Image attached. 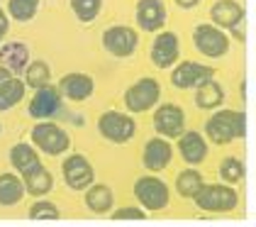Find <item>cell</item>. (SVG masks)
<instances>
[{
  "mask_svg": "<svg viewBox=\"0 0 256 227\" xmlns=\"http://www.w3.org/2000/svg\"><path fill=\"white\" fill-rule=\"evenodd\" d=\"M246 134V113L244 110H220L205 120V137L215 144H230Z\"/></svg>",
  "mask_w": 256,
  "mask_h": 227,
  "instance_id": "1",
  "label": "cell"
},
{
  "mask_svg": "<svg viewBox=\"0 0 256 227\" xmlns=\"http://www.w3.org/2000/svg\"><path fill=\"white\" fill-rule=\"evenodd\" d=\"M193 203L202 212H232L239 205V195L232 183H202L193 195Z\"/></svg>",
  "mask_w": 256,
  "mask_h": 227,
  "instance_id": "2",
  "label": "cell"
},
{
  "mask_svg": "<svg viewBox=\"0 0 256 227\" xmlns=\"http://www.w3.org/2000/svg\"><path fill=\"white\" fill-rule=\"evenodd\" d=\"M30 139H32V144L42 154H49V156H61L64 151H68V147H71L68 132L64 127H59L56 122H49V120H40L32 127Z\"/></svg>",
  "mask_w": 256,
  "mask_h": 227,
  "instance_id": "3",
  "label": "cell"
},
{
  "mask_svg": "<svg viewBox=\"0 0 256 227\" xmlns=\"http://www.w3.org/2000/svg\"><path fill=\"white\" fill-rule=\"evenodd\" d=\"M132 193H134L137 203L146 212H158V210L166 208L168 200H171L168 186L158 176H152V173L149 176H139L134 181V186H132Z\"/></svg>",
  "mask_w": 256,
  "mask_h": 227,
  "instance_id": "4",
  "label": "cell"
},
{
  "mask_svg": "<svg viewBox=\"0 0 256 227\" xmlns=\"http://www.w3.org/2000/svg\"><path fill=\"white\" fill-rule=\"evenodd\" d=\"M158 100H161V86L152 76L139 78L124 91V108L130 113H146V110L156 108Z\"/></svg>",
  "mask_w": 256,
  "mask_h": 227,
  "instance_id": "5",
  "label": "cell"
},
{
  "mask_svg": "<svg viewBox=\"0 0 256 227\" xmlns=\"http://www.w3.org/2000/svg\"><path fill=\"white\" fill-rule=\"evenodd\" d=\"M193 47L202 57L220 59L230 52V37L224 35L222 27L205 22V25H198L196 30H193Z\"/></svg>",
  "mask_w": 256,
  "mask_h": 227,
  "instance_id": "6",
  "label": "cell"
},
{
  "mask_svg": "<svg viewBox=\"0 0 256 227\" xmlns=\"http://www.w3.org/2000/svg\"><path fill=\"white\" fill-rule=\"evenodd\" d=\"M98 132L112 142V144H124L130 142L137 132V122L132 120V115L118 113V110H108L98 117Z\"/></svg>",
  "mask_w": 256,
  "mask_h": 227,
  "instance_id": "7",
  "label": "cell"
},
{
  "mask_svg": "<svg viewBox=\"0 0 256 227\" xmlns=\"http://www.w3.org/2000/svg\"><path fill=\"white\" fill-rule=\"evenodd\" d=\"M137 44H139V35L134 27L130 25H112L102 32V47L108 54L118 59H127L132 57L137 52Z\"/></svg>",
  "mask_w": 256,
  "mask_h": 227,
  "instance_id": "8",
  "label": "cell"
},
{
  "mask_svg": "<svg viewBox=\"0 0 256 227\" xmlns=\"http://www.w3.org/2000/svg\"><path fill=\"white\" fill-rule=\"evenodd\" d=\"M61 173H64V183H66L71 190H78V193L96 183L93 164H90L83 154H71V156H66L64 164H61Z\"/></svg>",
  "mask_w": 256,
  "mask_h": 227,
  "instance_id": "9",
  "label": "cell"
},
{
  "mask_svg": "<svg viewBox=\"0 0 256 227\" xmlns=\"http://www.w3.org/2000/svg\"><path fill=\"white\" fill-rule=\"evenodd\" d=\"M61 98H64V93L59 91V86L46 83V86H42V88L34 91L30 105H27V113H30V117H34V120H52L64 108Z\"/></svg>",
  "mask_w": 256,
  "mask_h": 227,
  "instance_id": "10",
  "label": "cell"
},
{
  "mask_svg": "<svg viewBox=\"0 0 256 227\" xmlns=\"http://www.w3.org/2000/svg\"><path fill=\"white\" fill-rule=\"evenodd\" d=\"M154 130L166 139H178L186 132V113L176 103H161L154 110Z\"/></svg>",
  "mask_w": 256,
  "mask_h": 227,
  "instance_id": "11",
  "label": "cell"
},
{
  "mask_svg": "<svg viewBox=\"0 0 256 227\" xmlns=\"http://www.w3.org/2000/svg\"><path fill=\"white\" fill-rule=\"evenodd\" d=\"M215 78V69L208 66V64H200V61H183L178 64L171 74V83L174 88H180V91H188V88H198L202 86L205 81Z\"/></svg>",
  "mask_w": 256,
  "mask_h": 227,
  "instance_id": "12",
  "label": "cell"
},
{
  "mask_svg": "<svg viewBox=\"0 0 256 227\" xmlns=\"http://www.w3.org/2000/svg\"><path fill=\"white\" fill-rule=\"evenodd\" d=\"M178 54H180V39L176 32H158L149 49V59L156 69H171L178 61Z\"/></svg>",
  "mask_w": 256,
  "mask_h": 227,
  "instance_id": "13",
  "label": "cell"
},
{
  "mask_svg": "<svg viewBox=\"0 0 256 227\" xmlns=\"http://www.w3.org/2000/svg\"><path fill=\"white\" fill-rule=\"evenodd\" d=\"M134 18H137V25L142 32H161L168 13H166L164 0H139Z\"/></svg>",
  "mask_w": 256,
  "mask_h": 227,
  "instance_id": "14",
  "label": "cell"
},
{
  "mask_svg": "<svg viewBox=\"0 0 256 227\" xmlns=\"http://www.w3.org/2000/svg\"><path fill=\"white\" fill-rule=\"evenodd\" d=\"M59 91L64 93L66 100L83 103V100H88V98L93 95V91H96V81H93V76L80 74V71H74V74L61 76Z\"/></svg>",
  "mask_w": 256,
  "mask_h": 227,
  "instance_id": "15",
  "label": "cell"
},
{
  "mask_svg": "<svg viewBox=\"0 0 256 227\" xmlns=\"http://www.w3.org/2000/svg\"><path fill=\"white\" fill-rule=\"evenodd\" d=\"M171 159H174V147H171L166 139H161V134L154 137V139H149V142L144 144L142 164H144L146 171H164L171 164Z\"/></svg>",
  "mask_w": 256,
  "mask_h": 227,
  "instance_id": "16",
  "label": "cell"
},
{
  "mask_svg": "<svg viewBox=\"0 0 256 227\" xmlns=\"http://www.w3.org/2000/svg\"><path fill=\"white\" fill-rule=\"evenodd\" d=\"M178 154L180 159L188 164V166H198L208 159V142L205 137L198 132V130H190V132H183L178 137Z\"/></svg>",
  "mask_w": 256,
  "mask_h": 227,
  "instance_id": "17",
  "label": "cell"
},
{
  "mask_svg": "<svg viewBox=\"0 0 256 227\" xmlns=\"http://www.w3.org/2000/svg\"><path fill=\"white\" fill-rule=\"evenodd\" d=\"M244 8L236 0H217L215 5L210 8V20L212 25L222 27V30H234L236 25L244 22Z\"/></svg>",
  "mask_w": 256,
  "mask_h": 227,
  "instance_id": "18",
  "label": "cell"
},
{
  "mask_svg": "<svg viewBox=\"0 0 256 227\" xmlns=\"http://www.w3.org/2000/svg\"><path fill=\"white\" fill-rule=\"evenodd\" d=\"M10 164H12V169L18 171L20 176H24V173L34 171L37 166H42L40 149H37L32 142H18V144H12V149H10Z\"/></svg>",
  "mask_w": 256,
  "mask_h": 227,
  "instance_id": "19",
  "label": "cell"
},
{
  "mask_svg": "<svg viewBox=\"0 0 256 227\" xmlns=\"http://www.w3.org/2000/svg\"><path fill=\"white\" fill-rule=\"evenodd\" d=\"M30 61H32V59H30V49H27V44H22V42H8V44L0 47V64L8 66L15 76L22 74V71L30 66Z\"/></svg>",
  "mask_w": 256,
  "mask_h": 227,
  "instance_id": "20",
  "label": "cell"
},
{
  "mask_svg": "<svg viewBox=\"0 0 256 227\" xmlns=\"http://www.w3.org/2000/svg\"><path fill=\"white\" fill-rule=\"evenodd\" d=\"M27 193L24 188V181L22 176L15 171H8V173H0V205L2 208H12L22 200V195Z\"/></svg>",
  "mask_w": 256,
  "mask_h": 227,
  "instance_id": "21",
  "label": "cell"
},
{
  "mask_svg": "<svg viewBox=\"0 0 256 227\" xmlns=\"http://www.w3.org/2000/svg\"><path fill=\"white\" fill-rule=\"evenodd\" d=\"M86 208L96 215H105V212H112V205H115V195H112V188L105 186V183H93L86 188Z\"/></svg>",
  "mask_w": 256,
  "mask_h": 227,
  "instance_id": "22",
  "label": "cell"
},
{
  "mask_svg": "<svg viewBox=\"0 0 256 227\" xmlns=\"http://www.w3.org/2000/svg\"><path fill=\"white\" fill-rule=\"evenodd\" d=\"M224 103V88L217 83L215 78L205 81L202 86L196 88V105L200 110H217Z\"/></svg>",
  "mask_w": 256,
  "mask_h": 227,
  "instance_id": "23",
  "label": "cell"
},
{
  "mask_svg": "<svg viewBox=\"0 0 256 227\" xmlns=\"http://www.w3.org/2000/svg\"><path fill=\"white\" fill-rule=\"evenodd\" d=\"M22 181H24L27 193H30V195H34V198H44L49 190L54 188V176H52V171L44 169V166H37L34 171L24 173V176H22Z\"/></svg>",
  "mask_w": 256,
  "mask_h": 227,
  "instance_id": "24",
  "label": "cell"
},
{
  "mask_svg": "<svg viewBox=\"0 0 256 227\" xmlns=\"http://www.w3.org/2000/svg\"><path fill=\"white\" fill-rule=\"evenodd\" d=\"M24 91H27V83H24L22 78H18V76H15L12 81H8L5 86H0V113L12 110L22 98H24Z\"/></svg>",
  "mask_w": 256,
  "mask_h": 227,
  "instance_id": "25",
  "label": "cell"
},
{
  "mask_svg": "<svg viewBox=\"0 0 256 227\" xmlns=\"http://www.w3.org/2000/svg\"><path fill=\"white\" fill-rule=\"evenodd\" d=\"M202 183H205L202 181V173L198 169H193V166L190 169H183L176 176V190H178V195H183V198H193Z\"/></svg>",
  "mask_w": 256,
  "mask_h": 227,
  "instance_id": "26",
  "label": "cell"
},
{
  "mask_svg": "<svg viewBox=\"0 0 256 227\" xmlns=\"http://www.w3.org/2000/svg\"><path fill=\"white\" fill-rule=\"evenodd\" d=\"M52 81V69H49V64L46 61H42V59H34V61H30V66L24 69V83L30 86V88H42V86H46Z\"/></svg>",
  "mask_w": 256,
  "mask_h": 227,
  "instance_id": "27",
  "label": "cell"
},
{
  "mask_svg": "<svg viewBox=\"0 0 256 227\" xmlns=\"http://www.w3.org/2000/svg\"><path fill=\"white\" fill-rule=\"evenodd\" d=\"M244 176H246V166H244L242 159H236V156H224L222 159V164H220V178L224 183H232L234 186Z\"/></svg>",
  "mask_w": 256,
  "mask_h": 227,
  "instance_id": "28",
  "label": "cell"
},
{
  "mask_svg": "<svg viewBox=\"0 0 256 227\" xmlns=\"http://www.w3.org/2000/svg\"><path fill=\"white\" fill-rule=\"evenodd\" d=\"M40 10V0H8V15L15 22H30Z\"/></svg>",
  "mask_w": 256,
  "mask_h": 227,
  "instance_id": "29",
  "label": "cell"
},
{
  "mask_svg": "<svg viewBox=\"0 0 256 227\" xmlns=\"http://www.w3.org/2000/svg\"><path fill=\"white\" fill-rule=\"evenodd\" d=\"M71 10L80 22H93L102 10V0H71Z\"/></svg>",
  "mask_w": 256,
  "mask_h": 227,
  "instance_id": "30",
  "label": "cell"
},
{
  "mask_svg": "<svg viewBox=\"0 0 256 227\" xmlns=\"http://www.w3.org/2000/svg\"><path fill=\"white\" fill-rule=\"evenodd\" d=\"M27 217H30V220H59L61 212H59V208H56L52 200L40 198V200H34V203L30 205Z\"/></svg>",
  "mask_w": 256,
  "mask_h": 227,
  "instance_id": "31",
  "label": "cell"
},
{
  "mask_svg": "<svg viewBox=\"0 0 256 227\" xmlns=\"http://www.w3.org/2000/svg\"><path fill=\"white\" fill-rule=\"evenodd\" d=\"M146 217V210L142 205H124V208L112 210V220H144Z\"/></svg>",
  "mask_w": 256,
  "mask_h": 227,
  "instance_id": "32",
  "label": "cell"
},
{
  "mask_svg": "<svg viewBox=\"0 0 256 227\" xmlns=\"http://www.w3.org/2000/svg\"><path fill=\"white\" fill-rule=\"evenodd\" d=\"M8 30H10V15L0 10V44H2V37L8 35Z\"/></svg>",
  "mask_w": 256,
  "mask_h": 227,
  "instance_id": "33",
  "label": "cell"
},
{
  "mask_svg": "<svg viewBox=\"0 0 256 227\" xmlns=\"http://www.w3.org/2000/svg\"><path fill=\"white\" fill-rule=\"evenodd\" d=\"M12 78H15V74H12L8 66H2V64H0V86H5V83H8V81H12Z\"/></svg>",
  "mask_w": 256,
  "mask_h": 227,
  "instance_id": "34",
  "label": "cell"
},
{
  "mask_svg": "<svg viewBox=\"0 0 256 227\" xmlns=\"http://www.w3.org/2000/svg\"><path fill=\"white\" fill-rule=\"evenodd\" d=\"M200 0H176V5L178 8H183V10H193Z\"/></svg>",
  "mask_w": 256,
  "mask_h": 227,
  "instance_id": "35",
  "label": "cell"
},
{
  "mask_svg": "<svg viewBox=\"0 0 256 227\" xmlns=\"http://www.w3.org/2000/svg\"><path fill=\"white\" fill-rule=\"evenodd\" d=\"M0 130H2V127H0Z\"/></svg>",
  "mask_w": 256,
  "mask_h": 227,
  "instance_id": "36",
  "label": "cell"
}]
</instances>
